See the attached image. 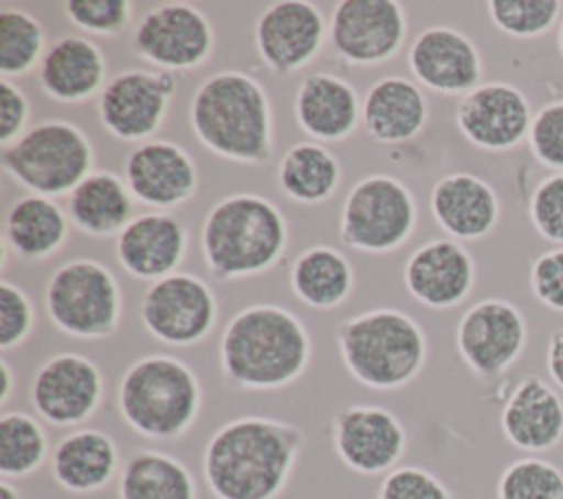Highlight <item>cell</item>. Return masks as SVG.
I'll return each mask as SVG.
<instances>
[{
    "instance_id": "obj_1",
    "label": "cell",
    "mask_w": 563,
    "mask_h": 499,
    "mask_svg": "<svg viewBox=\"0 0 563 499\" xmlns=\"http://www.w3.org/2000/svg\"><path fill=\"white\" fill-rule=\"evenodd\" d=\"M301 448L292 424L246 415L222 424L207 442L202 470L216 499H275Z\"/></svg>"
},
{
    "instance_id": "obj_2",
    "label": "cell",
    "mask_w": 563,
    "mask_h": 499,
    "mask_svg": "<svg viewBox=\"0 0 563 499\" xmlns=\"http://www.w3.org/2000/svg\"><path fill=\"white\" fill-rule=\"evenodd\" d=\"M308 361V330L297 314L282 306L242 308L220 341L224 376L244 389L286 387L303 374Z\"/></svg>"
},
{
    "instance_id": "obj_3",
    "label": "cell",
    "mask_w": 563,
    "mask_h": 499,
    "mask_svg": "<svg viewBox=\"0 0 563 499\" xmlns=\"http://www.w3.org/2000/svg\"><path fill=\"white\" fill-rule=\"evenodd\" d=\"M191 130L213 154L260 165L271 158L273 117L266 90L246 73L207 77L191 97Z\"/></svg>"
},
{
    "instance_id": "obj_4",
    "label": "cell",
    "mask_w": 563,
    "mask_h": 499,
    "mask_svg": "<svg viewBox=\"0 0 563 499\" xmlns=\"http://www.w3.org/2000/svg\"><path fill=\"white\" fill-rule=\"evenodd\" d=\"M288 242L284 213L255 193L222 198L202 224L207 268L224 279L251 277L277 264Z\"/></svg>"
},
{
    "instance_id": "obj_5",
    "label": "cell",
    "mask_w": 563,
    "mask_h": 499,
    "mask_svg": "<svg viewBox=\"0 0 563 499\" xmlns=\"http://www.w3.org/2000/svg\"><path fill=\"white\" fill-rule=\"evenodd\" d=\"M339 352L347 372L365 387L398 389L420 374L427 336L409 314L378 308L341 325Z\"/></svg>"
},
{
    "instance_id": "obj_6",
    "label": "cell",
    "mask_w": 563,
    "mask_h": 499,
    "mask_svg": "<svg viewBox=\"0 0 563 499\" xmlns=\"http://www.w3.org/2000/svg\"><path fill=\"white\" fill-rule=\"evenodd\" d=\"M200 382L178 358L150 354L134 361L119 385V413L139 435L174 440L196 420Z\"/></svg>"
},
{
    "instance_id": "obj_7",
    "label": "cell",
    "mask_w": 563,
    "mask_h": 499,
    "mask_svg": "<svg viewBox=\"0 0 563 499\" xmlns=\"http://www.w3.org/2000/svg\"><path fill=\"white\" fill-rule=\"evenodd\" d=\"M4 171L37 196H62L90 176L92 145L66 121H44L26 130L0 154Z\"/></svg>"
},
{
    "instance_id": "obj_8",
    "label": "cell",
    "mask_w": 563,
    "mask_h": 499,
    "mask_svg": "<svg viewBox=\"0 0 563 499\" xmlns=\"http://www.w3.org/2000/svg\"><path fill=\"white\" fill-rule=\"evenodd\" d=\"M46 312L62 332L77 339H106L121 319V295L114 275L95 259L59 266L46 284Z\"/></svg>"
},
{
    "instance_id": "obj_9",
    "label": "cell",
    "mask_w": 563,
    "mask_h": 499,
    "mask_svg": "<svg viewBox=\"0 0 563 499\" xmlns=\"http://www.w3.org/2000/svg\"><path fill=\"white\" fill-rule=\"evenodd\" d=\"M416 226V200L407 185L374 174L358 180L341 209L339 237L365 253L398 248Z\"/></svg>"
},
{
    "instance_id": "obj_10",
    "label": "cell",
    "mask_w": 563,
    "mask_h": 499,
    "mask_svg": "<svg viewBox=\"0 0 563 499\" xmlns=\"http://www.w3.org/2000/svg\"><path fill=\"white\" fill-rule=\"evenodd\" d=\"M218 314L213 290L191 273H174L154 281L141 301V321L165 345L200 343Z\"/></svg>"
},
{
    "instance_id": "obj_11",
    "label": "cell",
    "mask_w": 563,
    "mask_h": 499,
    "mask_svg": "<svg viewBox=\"0 0 563 499\" xmlns=\"http://www.w3.org/2000/svg\"><path fill=\"white\" fill-rule=\"evenodd\" d=\"M528 325L517 306L504 299H482L471 306L455 332V345L468 369L482 378L504 374L523 352Z\"/></svg>"
},
{
    "instance_id": "obj_12",
    "label": "cell",
    "mask_w": 563,
    "mask_h": 499,
    "mask_svg": "<svg viewBox=\"0 0 563 499\" xmlns=\"http://www.w3.org/2000/svg\"><path fill=\"white\" fill-rule=\"evenodd\" d=\"M132 44L136 55L152 66L167 73L185 70L211 55L213 26L198 7L167 2L143 15Z\"/></svg>"
},
{
    "instance_id": "obj_13",
    "label": "cell",
    "mask_w": 563,
    "mask_h": 499,
    "mask_svg": "<svg viewBox=\"0 0 563 499\" xmlns=\"http://www.w3.org/2000/svg\"><path fill=\"white\" fill-rule=\"evenodd\" d=\"M407 35V18L394 0H343L330 20V42L350 64L376 66L391 59Z\"/></svg>"
},
{
    "instance_id": "obj_14",
    "label": "cell",
    "mask_w": 563,
    "mask_h": 499,
    "mask_svg": "<svg viewBox=\"0 0 563 499\" xmlns=\"http://www.w3.org/2000/svg\"><path fill=\"white\" fill-rule=\"evenodd\" d=\"M532 110L526 95L506 81L479 84L462 95L455 125L462 136L486 152H508L528 138Z\"/></svg>"
},
{
    "instance_id": "obj_15",
    "label": "cell",
    "mask_w": 563,
    "mask_h": 499,
    "mask_svg": "<svg viewBox=\"0 0 563 499\" xmlns=\"http://www.w3.org/2000/svg\"><path fill=\"white\" fill-rule=\"evenodd\" d=\"M174 90L176 77L167 70L121 73L99 95V119L114 138H147L161 127Z\"/></svg>"
},
{
    "instance_id": "obj_16",
    "label": "cell",
    "mask_w": 563,
    "mask_h": 499,
    "mask_svg": "<svg viewBox=\"0 0 563 499\" xmlns=\"http://www.w3.org/2000/svg\"><path fill=\"white\" fill-rule=\"evenodd\" d=\"M103 393L99 367L81 354H57L33 376L31 404L55 426H73L88 420Z\"/></svg>"
},
{
    "instance_id": "obj_17",
    "label": "cell",
    "mask_w": 563,
    "mask_h": 499,
    "mask_svg": "<svg viewBox=\"0 0 563 499\" xmlns=\"http://www.w3.org/2000/svg\"><path fill=\"white\" fill-rule=\"evenodd\" d=\"M400 420L376 404H354L334 420V448L341 462L363 475L389 470L405 453Z\"/></svg>"
},
{
    "instance_id": "obj_18",
    "label": "cell",
    "mask_w": 563,
    "mask_h": 499,
    "mask_svg": "<svg viewBox=\"0 0 563 499\" xmlns=\"http://www.w3.org/2000/svg\"><path fill=\"white\" fill-rule=\"evenodd\" d=\"M325 22L319 7L303 0L273 2L255 24V44L268 68L292 73L319 55Z\"/></svg>"
},
{
    "instance_id": "obj_19",
    "label": "cell",
    "mask_w": 563,
    "mask_h": 499,
    "mask_svg": "<svg viewBox=\"0 0 563 499\" xmlns=\"http://www.w3.org/2000/svg\"><path fill=\"white\" fill-rule=\"evenodd\" d=\"M402 279L416 301L433 310H446L468 297L475 284V264L460 242L431 240L409 255Z\"/></svg>"
},
{
    "instance_id": "obj_20",
    "label": "cell",
    "mask_w": 563,
    "mask_h": 499,
    "mask_svg": "<svg viewBox=\"0 0 563 499\" xmlns=\"http://www.w3.org/2000/svg\"><path fill=\"white\" fill-rule=\"evenodd\" d=\"M125 185L143 204L169 209L187 202L196 193L198 171L180 145L147 141L125 158Z\"/></svg>"
},
{
    "instance_id": "obj_21",
    "label": "cell",
    "mask_w": 563,
    "mask_h": 499,
    "mask_svg": "<svg viewBox=\"0 0 563 499\" xmlns=\"http://www.w3.org/2000/svg\"><path fill=\"white\" fill-rule=\"evenodd\" d=\"M409 68L422 86L442 95H466L482 79L477 46L451 26L424 29L409 48Z\"/></svg>"
},
{
    "instance_id": "obj_22",
    "label": "cell",
    "mask_w": 563,
    "mask_h": 499,
    "mask_svg": "<svg viewBox=\"0 0 563 499\" xmlns=\"http://www.w3.org/2000/svg\"><path fill=\"white\" fill-rule=\"evenodd\" d=\"M499 424L512 446L526 453L550 451L563 440V398L543 378L528 374L510 391Z\"/></svg>"
},
{
    "instance_id": "obj_23",
    "label": "cell",
    "mask_w": 563,
    "mask_h": 499,
    "mask_svg": "<svg viewBox=\"0 0 563 499\" xmlns=\"http://www.w3.org/2000/svg\"><path fill=\"white\" fill-rule=\"evenodd\" d=\"M187 251V231L169 213H143L117 237V257L123 270L139 279L174 275Z\"/></svg>"
},
{
    "instance_id": "obj_24",
    "label": "cell",
    "mask_w": 563,
    "mask_h": 499,
    "mask_svg": "<svg viewBox=\"0 0 563 499\" xmlns=\"http://www.w3.org/2000/svg\"><path fill=\"white\" fill-rule=\"evenodd\" d=\"M431 213L451 237L482 240L499 220V198L479 176L457 171L440 178L431 189Z\"/></svg>"
},
{
    "instance_id": "obj_25",
    "label": "cell",
    "mask_w": 563,
    "mask_h": 499,
    "mask_svg": "<svg viewBox=\"0 0 563 499\" xmlns=\"http://www.w3.org/2000/svg\"><path fill=\"white\" fill-rule=\"evenodd\" d=\"M361 108L356 90L330 73L308 75L295 95L297 125L317 141L347 138L361 119Z\"/></svg>"
},
{
    "instance_id": "obj_26",
    "label": "cell",
    "mask_w": 563,
    "mask_h": 499,
    "mask_svg": "<svg viewBox=\"0 0 563 499\" xmlns=\"http://www.w3.org/2000/svg\"><path fill=\"white\" fill-rule=\"evenodd\" d=\"M427 97L407 77L389 75L369 86L361 119L367 134L380 143H402L420 134L427 123Z\"/></svg>"
},
{
    "instance_id": "obj_27",
    "label": "cell",
    "mask_w": 563,
    "mask_h": 499,
    "mask_svg": "<svg viewBox=\"0 0 563 499\" xmlns=\"http://www.w3.org/2000/svg\"><path fill=\"white\" fill-rule=\"evenodd\" d=\"M106 77V59L99 46L79 35L57 40L40 62L42 90L62 103H79L92 97Z\"/></svg>"
},
{
    "instance_id": "obj_28",
    "label": "cell",
    "mask_w": 563,
    "mask_h": 499,
    "mask_svg": "<svg viewBox=\"0 0 563 499\" xmlns=\"http://www.w3.org/2000/svg\"><path fill=\"white\" fill-rule=\"evenodd\" d=\"M119 453L112 437L97 429H79L59 440L51 457L55 481L70 492L103 488L117 473Z\"/></svg>"
},
{
    "instance_id": "obj_29",
    "label": "cell",
    "mask_w": 563,
    "mask_h": 499,
    "mask_svg": "<svg viewBox=\"0 0 563 499\" xmlns=\"http://www.w3.org/2000/svg\"><path fill=\"white\" fill-rule=\"evenodd\" d=\"M130 193L119 176L110 171L90 174L68 198L70 220L77 229L95 237L121 233L132 222L134 202Z\"/></svg>"
},
{
    "instance_id": "obj_30",
    "label": "cell",
    "mask_w": 563,
    "mask_h": 499,
    "mask_svg": "<svg viewBox=\"0 0 563 499\" xmlns=\"http://www.w3.org/2000/svg\"><path fill=\"white\" fill-rule=\"evenodd\" d=\"M68 220L46 196L29 193L15 200L4 218V244L22 257L44 259L66 240Z\"/></svg>"
},
{
    "instance_id": "obj_31",
    "label": "cell",
    "mask_w": 563,
    "mask_h": 499,
    "mask_svg": "<svg viewBox=\"0 0 563 499\" xmlns=\"http://www.w3.org/2000/svg\"><path fill=\"white\" fill-rule=\"evenodd\" d=\"M290 286L306 306L330 310L350 297L354 270L343 253L330 246H312L295 259Z\"/></svg>"
},
{
    "instance_id": "obj_32",
    "label": "cell",
    "mask_w": 563,
    "mask_h": 499,
    "mask_svg": "<svg viewBox=\"0 0 563 499\" xmlns=\"http://www.w3.org/2000/svg\"><path fill=\"white\" fill-rule=\"evenodd\" d=\"M282 189L297 202L319 204L328 200L341 180L336 156L319 143H295L286 149L279 171Z\"/></svg>"
},
{
    "instance_id": "obj_33",
    "label": "cell",
    "mask_w": 563,
    "mask_h": 499,
    "mask_svg": "<svg viewBox=\"0 0 563 499\" xmlns=\"http://www.w3.org/2000/svg\"><path fill=\"white\" fill-rule=\"evenodd\" d=\"M119 499H196V484L176 457L141 451L121 473Z\"/></svg>"
},
{
    "instance_id": "obj_34",
    "label": "cell",
    "mask_w": 563,
    "mask_h": 499,
    "mask_svg": "<svg viewBox=\"0 0 563 499\" xmlns=\"http://www.w3.org/2000/svg\"><path fill=\"white\" fill-rule=\"evenodd\" d=\"M46 433L35 418L22 411H7L0 418V473L26 477L37 470L46 457Z\"/></svg>"
},
{
    "instance_id": "obj_35",
    "label": "cell",
    "mask_w": 563,
    "mask_h": 499,
    "mask_svg": "<svg viewBox=\"0 0 563 499\" xmlns=\"http://www.w3.org/2000/svg\"><path fill=\"white\" fill-rule=\"evenodd\" d=\"M44 51V29L29 11L18 7L0 9V73L20 77L29 73Z\"/></svg>"
},
{
    "instance_id": "obj_36",
    "label": "cell",
    "mask_w": 563,
    "mask_h": 499,
    "mask_svg": "<svg viewBox=\"0 0 563 499\" xmlns=\"http://www.w3.org/2000/svg\"><path fill=\"white\" fill-rule=\"evenodd\" d=\"M497 499H563V473L541 457L515 459L497 479Z\"/></svg>"
},
{
    "instance_id": "obj_37",
    "label": "cell",
    "mask_w": 563,
    "mask_h": 499,
    "mask_svg": "<svg viewBox=\"0 0 563 499\" xmlns=\"http://www.w3.org/2000/svg\"><path fill=\"white\" fill-rule=\"evenodd\" d=\"M488 15L493 24L512 37H539L561 18L559 0H490Z\"/></svg>"
},
{
    "instance_id": "obj_38",
    "label": "cell",
    "mask_w": 563,
    "mask_h": 499,
    "mask_svg": "<svg viewBox=\"0 0 563 499\" xmlns=\"http://www.w3.org/2000/svg\"><path fill=\"white\" fill-rule=\"evenodd\" d=\"M528 145L543 167L563 171V97L537 110L530 123Z\"/></svg>"
},
{
    "instance_id": "obj_39",
    "label": "cell",
    "mask_w": 563,
    "mask_h": 499,
    "mask_svg": "<svg viewBox=\"0 0 563 499\" xmlns=\"http://www.w3.org/2000/svg\"><path fill=\"white\" fill-rule=\"evenodd\" d=\"M528 211L534 231L545 242L563 246V171L550 174L532 189Z\"/></svg>"
},
{
    "instance_id": "obj_40",
    "label": "cell",
    "mask_w": 563,
    "mask_h": 499,
    "mask_svg": "<svg viewBox=\"0 0 563 499\" xmlns=\"http://www.w3.org/2000/svg\"><path fill=\"white\" fill-rule=\"evenodd\" d=\"M64 9L75 26L101 35H114L132 20V2L128 0H70Z\"/></svg>"
},
{
    "instance_id": "obj_41",
    "label": "cell",
    "mask_w": 563,
    "mask_h": 499,
    "mask_svg": "<svg viewBox=\"0 0 563 499\" xmlns=\"http://www.w3.org/2000/svg\"><path fill=\"white\" fill-rule=\"evenodd\" d=\"M378 499H453V495L424 468L400 466L383 479Z\"/></svg>"
},
{
    "instance_id": "obj_42",
    "label": "cell",
    "mask_w": 563,
    "mask_h": 499,
    "mask_svg": "<svg viewBox=\"0 0 563 499\" xmlns=\"http://www.w3.org/2000/svg\"><path fill=\"white\" fill-rule=\"evenodd\" d=\"M33 306L22 288L2 281L0 284V347L11 350L31 334Z\"/></svg>"
},
{
    "instance_id": "obj_43",
    "label": "cell",
    "mask_w": 563,
    "mask_h": 499,
    "mask_svg": "<svg viewBox=\"0 0 563 499\" xmlns=\"http://www.w3.org/2000/svg\"><path fill=\"white\" fill-rule=\"evenodd\" d=\"M530 290L541 306L563 312V246L543 251L532 262Z\"/></svg>"
},
{
    "instance_id": "obj_44",
    "label": "cell",
    "mask_w": 563,
    "mask_h": 499,
    "mask_svg": "<svg viewBox=\"0 0 563 499\" xmlns=\"http://www.w3.org/2000/svg\"><path fill=\"white\" fill-rule=\"evenodd\" d=\"M29 119L26 95L7 77L0 79V145H13L22 134Z\"/></svg>"
},
{
    "instance_id": "obj_45",
    "label": "cell",
    "mask_w": 563,
    "mask_h": 499,
    "mask_svg": "<svg viewBox=\"0 0 563 499\" xmlns=\"http://www.w3.org/2000/svg\"><path fill=\"white\" fill-rule=\"evenodd\" d=\"M545 367L552 378V382L563 389V330L554 332L548 341V352H545Z\"/></svg>"
},
{
    "instance_id": "obj_46",
    "label": "cell",
    "mask_w": 563,
    "mask_h": 499,
    "mask_svg": "<svg viewBox=\"0 0 563 499\" xmlns=\"http://www.w3.org/2000/svg\"><path fill=\"white\" fill-rule=\"evenodd\" d=\"M0 378H2V387H0V404L4 407L13 393V372L9 367V363L2 358L0 361Z\"/></svg>"
},
{
    "instance_id": "obj_47",
    "label": "cell",
    "mask_w": 563,
    "mask_h": 499,
    "mask_svg": "<svg viewBox=\"0 0 563 499\" xmlns=\"http://www.w3.org/2000/svg\"><path fill=\"white\" fill-rule=\"evenodd\" d=\"M0 499H20L18 488L9 479L0 481Z\"/></svg>"
},
{
    "instance_id": "obj_48",
    "label": "cell",
    "mask_w": 563,
    "mask_h": 499,
    "mask_svg": "<svg viewBox=\"0 0 563 499\" xmlns=\"http://www.w3.org/2000/svg\"><path fill=\"white\" fill-rule=\"evenodd\" d=\"M556 42H559V51H561V55H563V22H561V26H559V37H556Z\"/></svg>"
}]
</instances>
